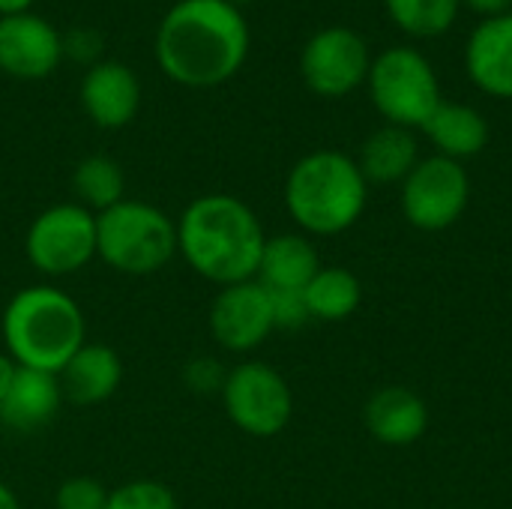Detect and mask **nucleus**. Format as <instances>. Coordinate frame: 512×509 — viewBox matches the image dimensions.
Here are the masks:
<instances>
[{"mask_svg":"<svg viewBox=\"0 0 512 509\" xmlns=\"http://www.w3.org/2000/svg\"><path fill=\"white\" fill-rule=\"evenodd\" d=\"M228 3H234V6H237V3H249V0H228Z\"/></svg>","mask_w":512,"mask_h":509,"instance_id":"2f4dec72","label":"nucleus"},{"mask_svg":"<svg viewBox=\"0 0 512 509\" xmlns=\"http://www.w3.org/2000/svg\"><path fill=\"white\" fill-rule=\"evenodd\" d=\"M249 54V24L228 0H180L156 30L159 69L183 87H219Z\"/></svg>","mask_w":512,"mask_h":509,"instance_id":"f257e3e1","label":"nucleus"},{"mask_svg":"<svg viewBox=\"0 0 512 509\" xmlns=\"http://www.w3.org/2000/svg\"><path fill=\"white\" fill-rule=\"evenodd\" d=\"M369 435L387 447H411L429 429V408L420 393L408 387H381L363 408Z\"/></svg>","mask_w":512,"mask_h":509,"instance_id":"dca6fc26","label":"nucleus"},{"mask_svg":"<svg viewBox=\"0 0 512 509\" xmlns=\"http://www.w3.org/2000/svg\"><path fill=\"white\" fill-rule=\"evenodd\" d=\"M462 3H468L474 12H480V15H486V18L507 15L512 6V0H462Z\"/></svg>","mask_w":512,"mask_h":509,"instance_id":"cd10ccee","label":"nucleus"},{"mask_svg":"<svg viewBox=\"0 0 512 509\" xmlns=\"http://www.w3.org/2000/svg\"><path fill=\"white\" fill-rule=\"evenodd\" d=\"M369 93L390 126L423 129L444 102L432 63L414 48H390L372 60Z\"/></svg>","mask_w":512,"mask_h":509,"instance_id":"423d86ee","label":"nucleus"},{"mask_svg":"<svg viewBox=\"0 0 512 509\" xmlns=\"http://www.w3.org/2000/svg\"><path fill=\"white\" fill-rule=\"evenodd\" d=\"M63 405V390L57 375L18 366L15 381L0 402V423L12 432L30 435L45 429Z\"/></svg>","mask_w":512,"mask_h":509,"instance_id":"f3484780","label":"nucleus"},{"mask_svg":"<svg viewBox=\"0 0 512 509\" xmlns=\"http://www.w3.org/2000/svg\"><path fill=\"white\" fill-rule=\"evenodd\" d=\"M390 18L411 36H441L456 24L462 0H384Z\"/></svg>","mask_w":512,"mask_h":509,"instance_id":"5701e85b","label":"nucleus"},{"mask_svg":"<svg viewBox=\"0 0 512 509\" xmlns=\"http://www.w3.org/2000/svg\"><path fill=\"white\" fill-rule=\"evenodd\" d=\"M0 333L18 366L60 375L87 342V321L81 306L57 285H30L6 303Z\"/></svg>","mask_w":512,"mask_h":509,"instance_id":"7ed1b4c3","label":"nucleus"},{"mask_svg":"<svg viewBox=\"0 0 512 509\" xmlns=\"http://www.w3.org/2000/svg\"><path fill=\"white\" fill-rule=\"evenodd\" d=\"M471 201V177L462 162L447 156L420 159L402 180V213L420 231L453 228Z\"/></svg>","mask_w":512,"mask_h":509,"instance_id":"1a4fd4ad","label":"nucleus"},{"mask_svg":"<svg viewBox=\"0 0 512 509\" xmlns=\"http://www.w3.org/2000/svg\"><path fill=\"white\" fill-rule=\"evenodd\" d=\"M369 183L357 159L339 150L303 156L285 180V207L291 219L315 237H333L357 225L366 210Z\"/></svg>","mask_w":512,"mask_h":509,"instance_id":"20e7f679","label":"nucleus"},{"mask_svg":"<svg viewBox=\"0 0 512 509\" xmlns=\"http://www.w3.org/2000/svg\"><path fill=\"white\" fill-rule=\"evenodd\" d=\"M24 252L36 273L48 279L72 276L96 258V216L78 201L51 204L30 222Z\"/></svg>","mask_w":512,"mask_h":509,"instance_id":"0eeeda50","label":"nucleus"},{"mask_svg":"<svg viewBox=\"0 0 512 509\" xmlns=\"http://www.w3.org/2000/svg\"><path fill=\"white\" fill-rule=\"evenodd\" d=\"M270 291V288H267ZM276 330H300L312 321L303 291H270Z\"/></svg>","mask_w":512,"mask_h":509,"instance_id":"a878e982","label":"nucleus"},{"mask_svg":"<svg viewBox=\"0 0 512 509\" xmlns=\"http://www.w3.org/2000/svg\"><path fill=\"white\" fill-rule=\"evenodd\" d=\"M105 509H177V498L159 480H129L108 492Z\"/></svg>","mask_w":512,"mask_h":509,"instance_id":"b1692460","label":"nucleus"},{"mask_svg":"<svg viewBox=\"0 0 512 509\" xmlns=\"http://www.w3.org/2000/svg\"><path fill=\"white\" fill-rule=\"evenodd\" d=\"M108 489L96 477H69L54 492V509H105Z\"/></svg>","mask_w":512,"mask_h":509,"instance_id":"393cba45","label":"nucleus"},{"mask_svg":"<svg viewBox=\"0 0 512 509\" xmlns=\"http://www.w3.org/2000/svg\"><path fill=\"white\" fill-rule=\"evenodd\" d=\"M177 255V222L147 201L123 198L96 216V258L123 276H153Z\"/></svg>","mask_w":512,"mask_h":509,"instance_id":"39448f33","label":"nucleus"},{"mask_svg":"<svg viewBox=\"0 0 512 509\" xmlns=\"http://www.w3.org/2000/svg\"><path fill=\"white\" fill-rule=\"evenodd\" d=\"M0 509H21L18 495H15L6 483H0Z\"/></svg>","mask_w":512,"mask_h":509,"instance_id":"7c9ffc66","label":"nucleus"},{"mask_svg":"<svg viewBox=\"0 0 512 509\" xmlns=\"http://www.w3.org/2000/svg\"><path fill=\"white\" fill-rule=\"evenodd\" d=\"M15 372H18V363L3 351V354H0V402H3L6 393H9V387H12V381H15Z\"/></svg>","mask_w":512,"mask_h":509,"instance_id":"c85d7f7f","label":"nucleus"},{"mask_svg":"<svg viewBox=\"0 0 512 509\" xmlns=\"http://www.w3.org/2000/svg\"><path fill=\"white\" fill-rule=\"evenodd\" d=\"M264 243L261 219L237 195H201L177 219V255L219 288L255 279Z\"/></svg>","mask_w":512,"mask_h":509,"instance_id":"f03ea898","label":"nucleus"},{"mask_svg":"<svg viewBox=\"0 0 512 509\" xmlns=\"http://www.w3.org/2000/svg\"><path fill=\"white\" fill-rule=\"evenodd\" d=\"M420 162V150H417V138L411 135V129L402 126H384L378 132H372L363 141L360 150V171L366 177V183H402Z\"/></svg>","mask_w":512,"mask_h":509,"instance_id":"aec40b11","label":"nucleus"},{"mask_svg":"<svg viewBox=\"0 0 512 509\" xmlns=\"http://www.w3.org/2000/svg\"><path fill=\"white\" fill-rule=\"evenodd\" d=\"M207 324L216 345L231 354H249L261 348L276 330L270 291L258 279L219 288Z\"/></svg>","mask_w":512,"mask_h":509,"instance_id":"9b49d317","label":"nucleus"},{"mask_svg":"<svg viewBox=\"0 0 512 509\" xmlns=\"http://www.w3.org/2000/svg\"><path fill=\"white\" fill-rule=\"evenodd\" d=\"M63 39L39 15L0 18V69L12 78H45L60 66Z\"/></svg>","mask_w":512,"mask_h":509,"instance_id":"f8f14e48","label":"nucleus"},{"mask_svg":"<svg viewBox=\"0 0 512 509\" xmlns=\"http://www.w3.org/2000/svg\"><path fill=\"white\" fill-rule=\"evenodd\" d=\"M72 189H75L78 204L87 207L93 216H99L108 207H114V204L123 201L126 177H123V168L111 156L93 153V156H84L75 165V171H72Z\"/></svg>","mask_w":512,"mask_h":509,"instance_id":"4be33fe9","label":"nucleus"},{"mask_svg":"<svg viewBox=\"0 0 512 509\" xmlns=\"http://www.w3.org/2000/svg\"><path fill=\"white\" fill-rule=\"evenodd\" d=\"M63 39V54H69L75 63H87L96 66L99 54H102V36L93 27H72Z\"/></svg>","mask_w":512,"mask_h":509,"instance_id":"bb28decb","label":"nucleus"},{"mask_svg":"<svg viewBox=\"0 0 512 509\" xmlns=\"http://www.w3.org/2000/svg\"><path fill=\"white\" fill-rule=\"evenodd\" d=\"M63 402H72L78 408H93L108 402L123 381V360L111 345L102 342H84L75 357L60 369L57 375Z\"/></svg>","mask_w":512,"mask_h":509,"instance_id":"4468645a","label":"nucleus"},{"mask_svg":"<svg viewBox=\"0 0 512 509\" xmlns=\"http://www.w3.org/2000/svg\"><path fill=\"white\" fill-rule=\"evenodd\" d=\"M372 60L363 36L351 27H327L318 30L300 57L303 81L312 93L339 99L357 90L369 78Z\"/></svg>","mask_w":512,"mask_h":509,"instance_id":"9d476101","label":"nucleus"},{"mask_svg":"<svg viewBox=\"0 0 512 509\" xmlns=\"http://www.w3.org/2000/svg\"><path fill=\"white\" fill-rule=\"evenodd\" d=\"M222 405L228 420L252 438H276L294 414V393L288 381L261 360L237 363L225 372Z\"/></svg>","mask_w":512,"mask_h":509,"instance_id":"6e6552de","label":"nucleus"},{"mask_svg":"<svg viewBox=\"0 0 512 509\" xmlns=\"http://www.w3.org/2000/svg\"><path fill=\"white\" fill-rule=\"evenodd\" d=\"M423 132L438 147V156H447L456 162L483 153V147L489 144L486 117L477 108L462 105V102H441L435 114L426 120Z\"/></svg>","mask_w":512,"mask_h":509,"instance_id":"6ab92c4d","label":"nucleus"},{"mask_svg":"<svg viewBox=\"0 0 512 509\" xmlns=\"http://www.w3.org/2000/svg\"><path fill=\"white\" fill-rule=\"evenodd\" d=\"M33 0H0V18H9V15H24L30 9Z\"/></svg>","mask_w":512,"mask_h":509,"instance_id":"c756f323","label":"nucleus"},{"mask_svg":"<svg viewBox=\"0 0 512 509\" xmlns=\"http://www.w3.org/2000/svg\"><path fill=\"white\" fill-rule=\"evenodd\" d=\"M321 270L318 249L303 234L267 237L258 264V282L270 291H303Z\"/></svg>","mask_w":512,"mask_h":509,"instance_id":"a211bd4d","label":"nucleus"},{"mask_svg":"<svg viewBox=\"0 0 512 509\" xmlns=\"http://www.w3.org/2000/svg\"><path fill=\"white\" fill-rule=\"evenodd\" d=\"M81 108L102 129H123L141 108V84L126 63L99 60L81 81Z\"/></svg>","mask_w":512,"mask_h":509,"instance_id":"ddd939ff","label":"nucleus"},{"mask_svg":"<svg viewBox=\"0 0 512 509\" xmlns=\"http://www.w3.org/2000/svg\"><path fill=\"white\" fill-rule=\"evenodd\" d=\"M312 321H345L360 309L363 285L345 267H321L315 279L303 288Z\"/></svg>","mask_w":512,"mask_h":509,"instance_id":"412c9836","label":"nucleus"},{"mask_svg":"<svg viewBox=\"0 0 512 509\" xmlns=\"http://www.w3.org/2000/svg\"><path fill=\"white\" fill-rule=\"evenodd\" d=\"M465 66L483 93L495 99H512V12L486 18L471 33Z\"/></svg>","mask_w":512,"mask_h":509,"instance_id":"2eb2a0df","label":"nucleus"}]
</instances>
